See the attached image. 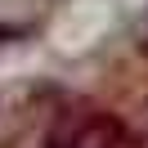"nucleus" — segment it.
<instances>
[{"label":"nucleus","instance_id":"nucleus-1","mask_svg":"<svg viewBox=\"0 0 148 148\" xmlns=\"http://www.w3.org/2000/svg\"><path fill=\"white\" fill-rule=\"evenodd\" d=\"M121 126L99 108H67L49 126L45 148H117Z\"/></svg>","mask_w":148,"mask_h":148}]
</instances>
